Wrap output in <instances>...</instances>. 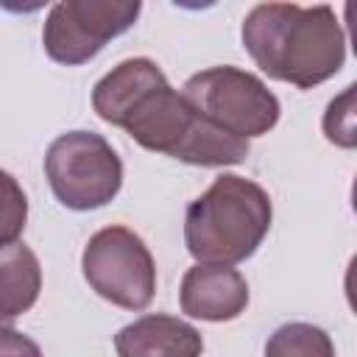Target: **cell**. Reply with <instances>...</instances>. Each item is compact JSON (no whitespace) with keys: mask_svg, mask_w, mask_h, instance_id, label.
<instances>
[{"mask_svg":"<svg viewBox=\"0 0 357 357\" xmlns=\"http://www.w3.org/2000/svg\"><path fill=\"white\" fill-rule=\"evenodd\" d=\"M100 120L123 128L137 145L195 167H229L248 156V142L206 123L170 86L153 59L137 56L112 67L92 89Z\"/></svg>","mask_w":357,"mask_h":357,"instance_id":"cell-1","label":"cell"},{"mask_svg":"<svg viewBox=\"0 0 357 357\" xmlns=\"http://www.w3.org/2000/svg\"><path fill=\"white\" fill-rule=\"evenodd\" d=\"M243 47L273 81L312 89L340 73L346 33L332 6L259 3L240 28Z\"/></svg>","mask_w":357,"mask_h":357,"instance_id":"cell-2","label":"cell"},{"mask_svg":"<svg viewBox=\"0 0 357 357\" xmlns=\"http://www.w3.org/2000/svg\"><path fill=\"white\" fill-rule=\"evenodd\" d=\"M273 220L271 195L237 173L218 176L184 212V245L198 265H240L262 245Z\"/></svg>","mask_w":357,"mask_h":357,"instance_id":"cell-3","label":"cell"},{"mask_svg":"<svg viewBox=\"0 0 357 357\" xmlns=\"http://www.w3.org/2000/svg\"><path fill=\"white\" fill-rule=\"evenodd\" d=\"M181 95L206 123L243 142L268 134L282 114L279 98L268 89V84L259 75L231 64L190 75Z\"/></svg>","mask_w":357,"mask_h":357,"instance_id":"cell-4","label":"cell"},{"mask_svg":"<svg viewBox=\"0 0 357 357\" xmlns=\"http://www.w3.org/2000/svg\"><path fill=\"white\" fill-rule=\"evenodd\" d=\"M45 176L61 206L89 212L117 198L123 187V162L106 137L78 128L50 142Z\"/></svg>","mask_w":357,"mask_h":357,"instance_id":"cell-5","label":"cell"},{"mask_svg":"<svg viewBox=\"0 0 357 357\" xmlns=\"http://www.w3.org/2000/svg\"><path fill=\"white\" fill-rule=\"evenodd\" d=\"M86 284L106 301L123 310H145L156 293V265L142 243L126 226H106L95 231L81 254Z\"/></svg>","mask_w":357,"mask_h":357,"instance_id":"cell-6","label":"cell"},{"mask_svg":"<svg viewBox=\"0 0 357 357\" xmlns=\"http://www.w3.org/2000/svg\"><path fill=\"white\" fill-rule=\"evenodd\" d=\"M139 11V0H61L42 25L45 53L56 64H86L106 42L134 28Z\"/></svg>","mask_w":357,"mask_h":357,"instance_id":"cell-7","label":"cell"},{"mask_svg":"<svg viewBox=\"0 0 357 357\" xmlns=\"http://www.w3.org/2000/svg\"><path fill=\"white\" fill-rule=\"evenodd\" d=\"M248 282L229 265H192L178 290L181 312L198 321H234L248 307Z\"/></svg>","mask_w":357,"mask_h":357,"instance_id":"cell-8","label":"cell"},{"mask_svg":"<svg viewBox=\"0 0 357 357\" xmlns=\"http://www.w3.org/2000/svg\"><path fill=\"white\" fill-rule=\"evenodd\" d=\"M117 357H201V332L165 312H148L114 335Z\"/></svg>","mask_w":357,"mask_h":357,"instance_id":"cell-9","label":"cell"},{"mask_svg":"<svg viewBox=\"0 0 357 357\" xmlns=\"http://www.w3.org/2000/svg\"><path fill=\"white\" fill-rule=\"evenodd\" d=\"M42 290V265L22 243L0 245V324L25 315Z\"/></svg>","mask_w":357,"mask_h":357,"instance_id":"cell-10","label":"cell"},{"mask_svg":"<svg viewBox=\"0 0 357 357\" xmlns=\"http://www.w3.org/2000/svg\"><path fill=\"white\" fill-rule=\"evenodd\" d=\"M265 357H335V343L321 326L293 321L273 329L265 343Z\"/></svg>","mask_w":357,"mask_h":357,"instance_id":"cell-11","label":"cell"},{"mask_svg":"<svg viewBox=\"0 0 357 357\" xmlns=\"http://www.w3.org/2000/svg\"><path fill=\"white\" fill-rule=\"evenodd\" d=\"M28 223V195L20 181L0 167V245L20 240Z\"/></svg>","mask_w":357,"mask_h":357,"instance_id":"cell-12","label":"cell"},{"mask_svg":"<svg viewBox=\"0 0 357 357\" xmlns=\"http://www.w3.org/2000/svg\"><path fill=\"white\" fill-rule=\"evenodd\" d=\"M354 84H349L329 106L324 114V134L329 142L340 148H354L357 145V128H354Z\"/></svg>","mask_w":357,"mask_h":357,"instance_id":"cell-13","label":"cell"},{"mask_svg":"<svg viewBox=\"0 0 357 357\" xmlns=\"http://www.w3.org/2000/svg\"><path fill=\"white\" fill-rule=\"evenodd\" d=\"M0 357H42V349L33 337L0 324Z\"/></svg>","mask_w":357,"mask_h":357,"instance_id":"cell-14","label":"cell"}]
</instances>
